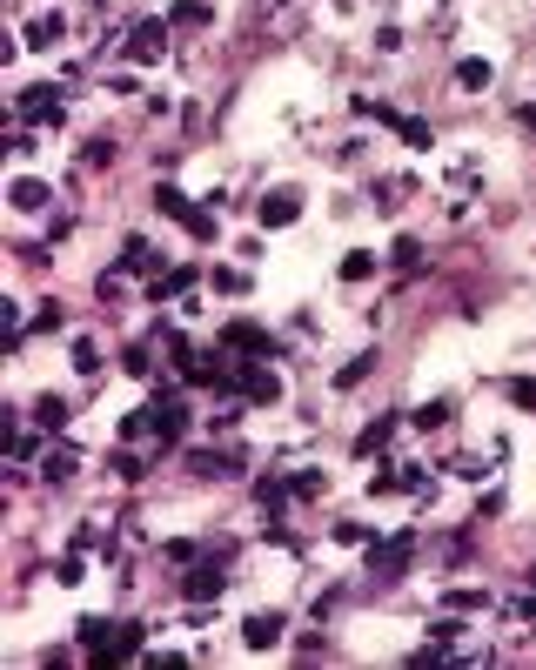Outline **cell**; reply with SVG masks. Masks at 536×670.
Wrapping results in <instances>:
<instances>
[{
  "label": "cell",
  "instance_id": "603a6c76",
  "mask_svg": "<svg viewBox=\"0 0 536 670\" xmlns=\"http://www.w3.org/2000/svg\"><path fill=\"white\" fill-rule=\"evenodd\" d=\"M74 369H81V376H94V369H101V362H94V342H74Z\"/></svg>",
  "mask_w": 536,
  "mask_h": 670
},
{
  "label": "cell",
  "instance_id": "5bb4252c",
  "mask_svg": "<svg viewBox=\"0 0 536 670\" xmlns=\"http://www.w3.org/2000/svg\"><path fill=\"white\" fill-rule=\"evenodd\" d=\"M369 275H376V255H342V282H369Z\"/></svg>",
  "mask_w": 536,
  "mask_h": 670
},
{
  "label": "cell",
  "instance_id": "7a4b0ae2",
  "mask_svg": "<svg viewBox=\"0 0 536 670\" xmlns=\"http://www.w3.org/2000/svg\"><path fill=\"white\" fill-rule=\"evenodd\" d=\"M282 630H289V617H282V610H262V617H248L242 624V644L268 650V644H282Z\"/></svg>",
  "mask_w": 536,
  "mask_h": 670
},
{
  "label": "cell",
  "instance_id": "8992f818",
  "mask_svg": "<svg viewBox=\"0 0 536 670\" xmlns=\"http://www.w3.org/2000/svg\"><path fill=\"white\" fill-rule=\"evenodd\" d=\"M222 349H242V356H268V335L255 322H228L222 329Z\"/></svg>",
  "mask_w": 536,
  "mask_h": 670
},
{
  "label": "cell",
  "instance_id": "ac0fdd59",
  "mask_svg": "<svg viewBox=\"0 0 536 670\" xmlns=\"http://www.w3.org/2000/svg\"><path fill=\"white\" fill-rule=\"evenodd\" d=\"M195 476H235V456H195Z\"/></svg>",
  "mask_w": 536,
  "mask_h": 670
},
{
  "label": "cell",
  "instance_id": "52a82bcc",
  "mask_svg": "<svg viewBox=\"0 0 536 670\" xmlns=\"http://www.w3.org/2000/svg\"><path fill=\"white\" fill-rule=\"evenodd\" d=\"M141 650V624H114V637H108V650L94 657V664H121V657H134Z\"/></svg>",
  "mask_w": 536,
  "mask_h": 670
},
{
  "label": "cell",
  "instance_id": "277c9868",
  "mask_svg": "<svg viewBox=\"0 0 536 670\" xmlns=\"http://www.w3.org/2000/svg\"><path fill=\"white\" fill-rule=\"evenodd\" d=\"M181 590H188V603H208V597H222V590H228V577H222V570H215V563H195Z\"/></svg>",
  "mask_w": 536,
  "mask_h": 670
},
{
  "label": "cell",
  "instance_id": "cb8c5ba5",
  "mask_svg": "<svg viewBox=\"0 0 536 670\" xmlns=\"http://www.w3.org/2000/svg\"><path fill=\"white\" fill-rule=\"evenodd\" d=\"M523 121H530V128H536V108H523Z\"/></svg>",
  "mask_w": 536,
  "mask_h": 670
},
{
  "label": "cell",
  "instance_id": "9a60e30c",
  "mask_svg": "<svg viewBox=\"0 0 536 670\" xmlns=\"http://www.w3.org/2000/svg\"><path fill=\"white\" fill-rule=\"evenodd\" d=\"M14 208H27V215L47 208V188H41V181H14Z\"/></svg>",
  "mask_w": 536,
  "mask_h": 670
},
{
  "label": "cell",
  "instance_id": "6da1fadb",
  "mask_svg": "<svg viewBox=\"0 0 536 670\" xmlns=\"http://www.w3.org/2000/svg\"><path fill=\"white\" fill-rule=\"evenodd\" d=\"M402 570H409V536H389L382 550L369 543V577H376V583H396Z\"/></svg>",
  "mask_w": 536,
  "mask_h": 670
},
{
  "label": "cell",
  "instance_id": "e0dca14e",
  "mask_svg": "<svg viewBox=\"0 0 536 670\" xmlns=\"http://www.w3.org/2000/svg\"><path fill=\"white\" fill-rule=\"evenodd\" d=\"M456 81H463V88H490V61H463L456 67Z\"/></svg>",
  "mask_w": 536,
  "mask_h": 670
},
{
  "label": "cell",
  "instance_id": "ffe728a7",
  "mask_svg": "<svg viewBox=\"0 0 536 670\" xmlns=\"http://www.w3.org/2000/svg\"><path fill=\"white\" fill-rule=\"evenodd\" d=\"M382 443H389V423H369V429L356 436V456H369V449H382Z\"/></svg>",
  "mask_w": 536,
  "mask_h": 670
},
{
  "label": "cell",
  "instance_id": "5b68a950",
  "mask_svg": "<svg viewBox=\"0 0 536 670\" xmlns=\"http://www.w3.org/2000/svg\"><path fill=\"white\" fill-rule=\"evenodd\" d=\"M255 215H262V228H289L295 215H302V195H289V188H275V195H268L262 208H255Z\"/></svg>",
  "mask_w": 536,
  "mask_h": 670
},
{
  "label": "cell",
  "instance_id": "4fadbf2b",
  "mask_svg": "<svg viewBox=\"0 0 536 670\" xmlns=\"http://www.w3.org/2000/svg\"><path fill=\"white\" fill-rule=\"evenodd\" d=\"M27 41H34V47H54V41H61V14H41V21H27Z\"/></svg>",
  "mask_w": 536,
  "mask_h": 670
},
{
  "label": "cell",
  "instance_id": "3957f363",
  "mask_svg": "<svg viewBox=\"0 0 536 670\" xmlns=\"http://www.w3.org/2000/svg\"><path fill=\"white\" fill-rule=\"evenodd\" d=\"M161 208H168V215H175L181 228H188V235H215V222H208V215H195V208H188V195H181V188H161Z\"/></svg>",
  "mask_w": 536,
  "mask_h": 670
},
{
  "label": "cell",
  "instance_id": "8fae6325",
  "mask_svg": "<svg viewBox=\"0 0 536 670\" xmlns=\"http://www.w3.org/2000/svg\"><path fill=\"white\" fill-rule=\"evenodd\" d=\"M54 88H27V101H21V114L27 121H61V101H47Z\"/></svg>",
  "mask_w": 536,
  "mask_h": 670
},
{
  "label": "cell",
  "instance_id": "2e32d148",
  "mask_svg": "<svg viewBox=\"0 0 536 670\" xmlns=\"http://www.w3.org/2000/svg\"><path fill=\"white\" fill-rule=\"evenodd\" d=\"M34 416H41V429H61L67 423V402L61 396H41V409H34Z\"/></svg>",
  "mask_w": 536,
  "mask_h": 670
},
{
  "label": "cell",
  "instance_id": "ba28073f",
  "mask_svg": "<svg viewBox=\"0 0 536 670\" xmlns=\"http://www.w3.org/2000/svg\"><path fill=\"white\" fill-rule=\"evenodd\" d=\"M161 47H168V21H141L134 27V61H155Z\"/></svg>",
  "mask_w": 536,
  "mask_h": 670
},
{
  "label": "cell",
  "instance_id": "9c48e42d",
  "mask_svg": "<svg viewBox=\"0 0 536 670\" xmlns=\"http://www.w3.org/2000/svg\"><path fill=\"white\" fill-rule=\"evenodd\" d=\"M242 389H248V402H275V396H282L275 369H242Z\"/></svg>",
  "mask_w": 536,
  "mask_h": 670
},
{
  "label": "cell",
  "instance_id": "d6986e66",
  "mask_svg": "<svg viewBox=\"0 0 536 670\" xmlns=\"http://www.w3.org/2000/svg\"><path fill=\"white\" fill-rule=\"evenodd\" d=\"M81 644L101 657V650H108V624H101V617H88V624H81Z\"/></svg>",
  "mask_w": 536,
  "mask_h": 670
},
{
  "label": "cell",
  "instance_id": "30bf717a",
  "mask_svg": "<svg viewBox=\"0 0 536 670\" xmlns=\"http://www.w3.org/2000/svg\"><path fill=\"white\" fill-rule=\"evenodd\" d=\"M148 416H155V436H161V443H175L181 423H188V409H181V402H161V409H148Z\"/></svg>",
  "mask_w": 536,
  "mask_h": 670
},
{
  "label": "cell",
  "instance_id": "7c38bea8",
  "mask_svg": "<svg viewBox=\"0 0 536 670\" xmlns=\"http://www.w3.org/2000/svg\"><path fill=\"white\" fill-rule=\"evenodd\" d=\"M41 476H47V483H67V476H74V449H47Z\"/></svg>",
  "mask_w": 536,
  "mask_h": 670
},
{
  "label": "cell",
  "instance_id": "44dd1931",
  "mask_svg": "<svg viewBox=\"0 0 536 670\" xmlns=\"http://www.w3.org/2000/svg\"><path fill=\"white\" fill-rule=\"evenodd\" d=\"M416 423H423V429L449 423V402H443V396H436V402H423V409H416Z\"/></svg>",
  "mask_w": 536,
  "mask_h": 670
},
{
  "label": "cell",
  "instance_id": "7402d4cb",
  "mask_svg": "<svg viewBox=\"0 0 536 670\" xmlns=\"http://www.w3.org/2000/svg\"><path fill=\"white\" fill-rule=\"evenodd\" d=\"M510 402H516V409H536V382H530V376L510 382Z\"/></svg>",
  "mask_w": 536,
  "mask_h": 670
}]
</instances>
